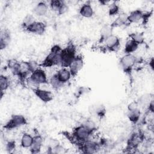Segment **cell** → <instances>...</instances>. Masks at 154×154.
I'll return each instance as SVG.
<instances>
[{
	"mask_svg": "<svg viewBox=\"0 0 154 154\" xmlns=\"http://www.w3.org/2000/svg\"><path fill=\"white\" fill-rule=\"evenodd\" d=\"M62 49L59 45H54L52 47L50 53L46 57L45 60L40 64L43 67H50L60 64V54Z\"/></svg>",
	"mask_w": 154,
	"mask_h": 154,
	"instance_id": "6da1fadb",
	"label": "cell"
},
{
	"mask_svg": "<svg viewBox=\"0 0 154 154\" xmlns=\"http://www.w3.org/2000/svg\"><path fill=\"white\" fill-rule=\"evenodd\" d=\"M76 48L75 45L70 43L64 49H62L60 54L61 63L63 67H69L72 61L76 57Z\"/></svg>",
	"mask_w": 154,
	"mask_h": 154,
	"instance_id": "7a4b0ae2",
	"label": "cell"
},
{
	"mask_svg": "<svg viewBox=\"0 0 154 154\" xmlns=\"http://www.w3.org/2000/svg\"><path fill=\"white\" fill-rule=\"evenodd\" d=\"M36 69L34 62L31 63L28 61H22L19 64L16 76H17L21 81H24L26 77L31 74Z\"/></svg>",
	"mask_w": 154,
	"mask_h": 154,
	"instance_id": "3957f363",
	"label": "cell"
},
{
	"mask_svg": "<svg viewBox=\"0 0 154 154\" xmlns=\"http://www.w3.org/2000/svg\"><path fill=\"white\" fill-rule=\"evenodd\" d=\"M29 82L32 85L37 86L42 84H48L46 74L43 70L40 68L36 69L30 75L28 78Z\"/></svg>",
	"mask_w": 154,
	"mask_h": 154,
	"instance_id": "277c9868",
	"label": "cell"
},
{
	"mask_svg": "<svg viewBox=\"0 0 154 154\" xmlns=\"http://www.w3.org/2000/svg\"><path fill=\"white\" fill-rule=\"evenodd\" d=\"M94 129H92L85 125H80L76 127L73 132V136L75 138L82 142L88 140L89 137L92 134Z\"/></svg>",
	"mask_w": 154,
	"mask_h": 154,
	"instance_id": "5b68a950",
	"label": "cell"
},
{
	"mask_svg": "<svg viewBox=\"0 0 154 154\" xmlns=\"http://www.w3.org/2000/svg\"><path fill=\"white\" fill-rule=\"evenodd\" d=\"M26 123V120L22 115L16 114L13 115L9 120L5 123L4 128L5 129L11 130L21 126H23Z\"/></svg>",
	"mask_w": 154,
	"mask_h": 154,
	"instance_id": "8992f818",
	"label": "cell"
},
{
	"mask_svg": "<svg viewBox=\"0 0 154 154\" xmlns=\"http://www.w3.org/2000/svg\"><path fill=\"white\" fill-rule=\"evenodd\" d=\"M137 61L136 57L132 54L125 55L120 60V66L126 73L131 72L132 67L135 65Z\"/></svg>",
	"mask_w": 154,
	"mask_h": 154,
	"instance_id": "52a82bcc",
	"label": "cell"
},
{
	"mask_svg": "<svg viewBox=\"0 0 154 154\" xmlns=\"http://www.w3.org/2000/svg\"><path fill=\"white\" fill-rule=\"evenodd\" d=\"M25 29L30 33L42 35L46 30V25L42 22L34 21L31 24L28 25Z\"/></svg>",
	"mask_w": 154,
	"mask_h": 154,
	"instance_id": "ba28073f",
	"label": "cell"
},
{
	"mask_svg": "<svg viewBox=\"0 0 154 154\" xmlns=\"http://www.w3.org/2000/svg\"><path fill=\"white\" fill-rule=\"evenodd\" d=\"M84 65L83 58L80 55H76L69 66V70L72 76H75L82 68Z\"/></svg>",
	"mask_w": 154,
	"mask_h": 154,
	"instance_id": "9c48e42d",
	"label": "cell"
},
{
	"mask_svg": "<svg viewBox=\"0 0 154 154\" xmlns=\"http://www.w3.org/2000/svg\"><path fill=\"white\" fill-rule=\"evenodd\" d=\"M32 90L37 97L43 102L47 103L53 99V94L50 91L40 89L38 88H34Z\"/></svg>",
	"mask_w": 154,
	"mask_h": 154,
	"instance_id": "30bf717a",
	"label": "cell"
},
{
	"mask_svg": "<svg viewBox=\"0 0 154 154\" xmlns=\"http://www.w3.org/2000/svg\"><path fill=\"white\" fill-rule=\"evenodd\" d=\"M104 42L105 43L106 49L111 52L116 51L120 45L119 38L112 34L108 37Z\"/></svg>",
	"mask_w": 154,
	"mask_h": 154,
	"instance_id": "8fae6325",
	"label": "cell"
},
{
	"mask_svg": "<svg viewBox=\"0 0 154 154\" xmlns=\"http://www.w3.org/2000/svg\"><path fill=\"white\" fill-rule=\"evenodd\" d=\"M55 75L58 81L63 84L68 82L72 76L70 70L65 67L60 69Z\"/></svg>",
	"mask_w": 154,
	"mask_h": 154,
	"instance_id": "7c38bea8",
	"label": "cell"
},
{
	"mask_svg": "<svg viewBox=\"0 0 154 154\" xmlns=\"http://www.w3.org/2000/svg\"><path fill=\"white\" fill-rule=\"evenodd\" d=\"M82 145V149L84 150L85 153H94L96 152L97 149H99V144L94 141L87 140L84 141V144Z\"/></svg>",
	"mask_w": 154,
	"mask_h": 154,
	"instance_id": "4fadbf2b",
	"label": "cell"
},
{
	"mask_svg": "<svg viewBox=\"0 0 154 154\" xmlns=\"http://www.w3.org/2000/svg\"><path fill=\"white\" fill-rule=\"evenodd\" d=\"M43 143V139L39 135H35L33 137V141L30 147L31 152L32 153H38L40 152Z\"/></svg>",
	"mask_w": 154,
	"mask_h": 154,
	"instance_id": "5bb4252c",
	"label": "cell"
},
{
	"mask_svg": "<svg viewBox=\"0 0 154 154\" xmlns=\"http://www.w3.org/2000/svg\"><path fill=\"white\" fill-rule=\"evenodd\" d=\"M143 140V135H141L140 133H134L131 136L128 141V146H129L130 147L135 148L141 143Z\"/></svg>",
	"mask_w": 154,
	"mask_h": 154,
	"instance_id": "9a60e30c",
	"label": "cell"
},
{
	"mask_svg": "<svg viewBox=\"0 0 154 154\" xmlns=\"http://www.w3.org/2000/svg\"><path fill=\"white\" fill-rule=\"evenodd\" d=\"M79 14L84 17H90L93 14V8L89 2L84 4L79 10Z\"/></svg>",
	"mask_w": 154,
	"mask_h": 154,
	"instance_id": "2e32d148",
	"label": "cell"
},
{
	"mask_svg": "<svg viewBox=\"0 0 154 154\" xmlns=\"http://www.w3.org/2000/svg\"><path fill=\"white\" fill-rule=\"evenodd\" d=\"M48 10V6L45 2H38L34 8V13L38 16L45 15Z\"/></svg>",
	"mask_w": 154,
	"mask_h": 154,
	"instance_id": "e0dca14e",
	"label": "cell"
},
{
	"mask_svg": "<svg viewBox=\"0 0 154 154\" xmlns=\"http://www.w3.org/2000/svg\"><path fill=\"white\" fill-rule=\"evenodd\" d=\"M143 13L140 10H135L128 15V22L129 23H137L143 18Z\"/></svg>",
	"mask_w": 154,
	"mask_h": 154,
	"instance_id": "ac0fdd59",
	"label": "cell"
},
{
	"mask_svg": "<svg viewBox=\"0 0 154 154\" xmlns=\"http://www.w3.org/2000/svg\"><path fill=\"white\" fill-rule=\"evenodd\" d=\"M112 28L111 25H104L100 31V38L99 42L100 43L105 42V40L110 35H112Z\"/></svg>",
	"mask_w": 154,
	"mask_h": 154,
	"instance_id": "d6986e66",
	"label": "cell"
},
{
	"mask_svg": "<svg viewBox=\"0 0 154 154\" xmlns=\"http://www.w3.org/2000/svg\"><path fill=\"white\" fill-rule=\"evenodd\" d=\"M127 22H128V15L126 13H122L119 15V16L112 22V23L111 25V26L113 28L114 27L119 26L125 25Z\"/></svg>",
	"mask_w": 154,
	"mask_h": 154,
	"instance_id": "ffe728a7",
	"label": "cell"
},
{
	"mask_svg": "<svg viewBox=\"0 0 154 154\" xmlns=\"http://www.w3.org/2000/svg\"><path fill=\"white\" fill-rule=\"evenodd\" d=\"M10 40V32L7 31H1V40H0V47L2 49L5 48L9 43Z\"/></svg>",
	"mask_w": 154,
	"mask_h": 154,
	"instance_id": "44dd1931",
	"label": "cell"
},
{
	"mask_svg": "<svg viewBox=\"0 0 154 154\" xmlns=\"http://www.w3.org/2000/svg\"><path fill=\"white\" fill-rule=\"evenodd\" d=\"M140 116V111L138 108L134 109H128V117L129 119L133 123H137Z\"/></svg>",
	"mask_w": 154,
	"mask_h": 154,
	"instance_id": "7402d4cb",
	"label": "cell"
},
{
	"mask_svg": "<svg viewBox=\"0 0 154 154\" xmlns=\"http://www.w3.org/2000/svg\"><path fill=\"white\" fill-rule=\"evenodd\" d=\"M138 46L139 45L132 40L130 39L128 40L125 44V52H126V54H132V52H135L138 49Z\"/></svg>",
	"mask_w": 154,
	"mask_h": 154,
	"instance_id": "603a6c76",
	"label": "cell"
},
{
	"mask_svg": "<svg viewBox=\"0 0 154 154\" xmlns=\"http://www.w3.org/2000/svg\"><path fill=\"white\" fill-rule=\"evenodd\" d=\"M33 141V137L31 135L25 133L21 138V146L23 147H30Z\"/></svg>",
	"mask_w": 154,
	"mask_h": 154,
	"instance_id": "cb8c5ba5",
	"label": "cell"
},
{
	"mask_svg": "<svg viewBox=\"0 0 154 154\" xmlns=\"http://www.w3.org/2000/svg\"><path fill=\"white\" fill-rule=\"evenodd\" d=\"M10 85V81L7 76L1 75L0 76V87L1 93H3L4 91H5Z\"/></svg>",
	"mask_w": 154,
	"mask_h": 154,
	"instance_id": "d4e9b609",
	"label": "cell"
},
{
	"mask_svg": "<svg viewBox=\"0 0 154 154\" xmlns=\"http://www.w3.org/2000/svg\"><path fill=\"white\" fill-rule=\"evenodd\" d=\"M129 37L131 40L138 43V45L142 44L144 42V37L142 33L134 32L129 34Z\"/></svg>",
	"mask_w": 154,
	"mask_h": 154,
	"instance_id": "484cf974",
	"label": "cell"
},
{
	"mask_svg": "<svg viewBox=\"0 0 154 154\" xmlns=\"http://www.w3.org/2000/svg\"><path fill=\"white\" fill-rule=\"evenodd\" d=\"M64 3V1H59V0H55V1H50V7L51 8L56 11H58L61 7L63 5V4Z\"/></svg>",
	"mask_w": 154,
	"mask_h": 154,
	"instance_id": "4316f807",
	"label": "cell"
},
{
	"mask_svg": "<svg viewBox=\"0 0 154 154\" xmlns=\"http://www.w3.org/2000/svg\"><path fill=\"white\" fill-rule=\"evenodd\" d=\"M35 20L34 17L31 14H28L25 17V18L23 20L22 26H23V28H26L28 25L31 24Z\"/></svg>",
	"mask_w": 154,
	"mask_h": 154,
	"instance_id": "83f0119b",
	"label": "cell"
},
{
	"mask_svg": "<svg viewBox=\"0 0 154 154\" xmlns=\"http://www.w3.org/2000/svg\"><path fill=\"white\" fill-rule=\"evenodd\" d=\"M50 82H51V84L52 87L55 89H58L59 88H60L63 85V84H61L58 81V79H57L55 75H54L52 76V78H51Z\"/></svg>",
	"mask_w": 154,
	"mask_h": 154,
	"instance_id": "f1b7e54d",
	"label": "cell"
},
{
	"mask_svg": "<svg viewBox=\"0 0 154 154\" xmlns=\"http://www.w3.org/2000/svg\"><path fill=\"white\" fill-rule=\"evenodd\" d=\"M119 11V7L116 3L112 4L109 8V15L114 16L117 14Z\"/></svg>",
	"mask_w": 154,
	"mask_h": 154,
	"instance_id": "f546056e",
	"label": "cell"
},
{
	"mask_svg": "<svg viewBox=\"0 0 154 154\" xmlns=\"http://www.w3.org/2000/svg\"><path fill=\"white\" fill-rule=\"evenodd\" d=\"M15 148V142L14 141H9L6 146L7 150H8L9 152H10L11 150H13Z\"/></svg>",
	"mask_w": 154,
	"mask_h": 154,
	"instance_id": "4dcf8cb0",
	"label": "cell"
}]
</instances>
